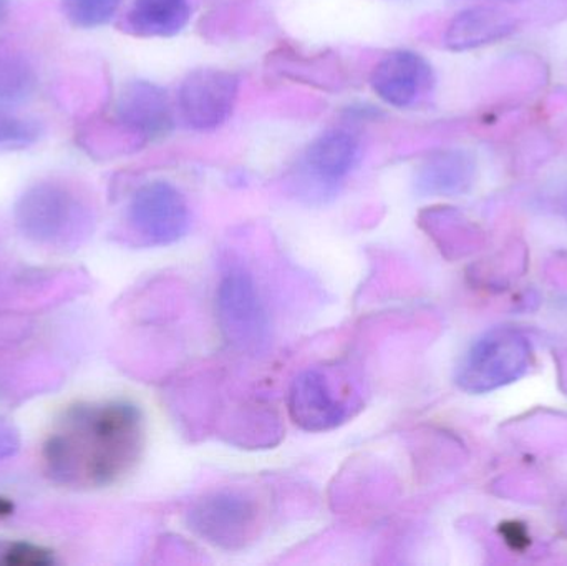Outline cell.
<instances>
[{
	"mask_svg": "<svg viewBox=\"0 0 567 566\" xmlns=\"http://www.w3.org/2000/svg\"><path fill=\"white\" fill-rule=\"evenodd\" d=\"M142 412L125 401L76 405L43 449L49 474L73 487H105L128 474L142 454Z\"/></svg>",
	"mask_w": 567,
	"mask_h": 566,
	"instance_id": "cell-1",
	"label": "cell"
},
{
	"mask_svg": "<svg viewBox=\"0 0 567 566\" xmlns=\"http://www.w3.org/2000/svg\"><path fill=\"white\" fill-rule=\"evenodd\" d=\"M365 405L363 381L343 362L312 366L293 379L287 412L306 432H329L352 421Z\"/></svg>",
	"mask_w": 567,
	"mask_h": 566,
	"instance_id": "cell-2",
	"label": "cell"
},
{
	"mask_svg": "<svg viewBox=\"0 0 567 566\" xmlns=\"http://www.w3.org/2000/svg\"><path fill=\"white\" fill-rule=\"evenodd\" d=\"M17 226L23 236L45 246L79 241L92 223V209L72 182L45 178L33 183L16 206Z\"/></svg>",
	"mask_w": 567,
	"mask_h": 566,
	"instance_id": "cell-3",
	"label": "cell"
},
{
	"mask_svg": "<svg viewBox=\"0 0 567 566\" xmlns=\"http://www.w3.org/2000/svg\"><path fill=\"white\" fill-rule=\"evenodd\" d=\"M268 521L266 501L251 487L206 492L188 512L189 531L206 544L236 552L258 541Z\"/></svg>",
	"mask_w": 567,
	"mask_h": 566,
	"instance_id": "cell-4",
	"label": "cell"
},
{
	"mask_svg": "<svg viewBox=\"0 0 567 566\" xmlns=\"http://www.w3.org/2000/svg\"><path fill=\"white\" fill-rule=\"evenodd\" d=\"M533 349L523 332L496 328L483 335L456 369V384L470 394H486L512 384L532 366Z\"/></svg>",
	"mask_w": 567,
	"mask_h": 566,
	"instance_id": "cell-5",
	"label": "cell"
},
{
	"mask_svg": "<svg viewBox=\"0 0 567 566\" xmlns=\"http://www.w3.org/2000/svg\"><path fill=\"white\" fill-rule=\"evenodd\" d=\"M216 315L226 341L241 352H258L271 338L268 309L255 278L246 269L233 268L216 291Z\"/></svg>",
	"mask_w": 567,
	"mask_h": 566,
	"instance_id": "cell-6",
	"label": "cell"
},
{
	"mask_svg": "<svg viewBox=\"0 0 567 566\" xmlns=\"http://www.w3.org/2000/svg\"><path fill=\"white\" fill-rule=\"evenodd\" d=\"M126 228L143 246H169L188 235L192 212L185 195L168 182L146 183L130 199Z\"/></svg>",
	"mask_w": 567,
	"mask_h": 566,
	"instance_id": "cell-7",
	"label": "cell"
},
{
	"mask_svg": "<svg viewBox=\"0 0 567 566\" xmlns=\"http://www.w3.org/2000/svg\"><path fill=\"white\" fill-rule=\"evenodd\" d=\"M241 80L225 69H196L183 79L178 112L196 132H212L228 122L238 102Z\"/></svg>",
	"mask_w": 567,
	"mask_h": 566,
	"instance_id": "cell-8",
	"label": "cell"
},
{
	"mask_svg": "<svg viewBox=\"0 0 567 566\" xmlns=\"http://www.w3.org/2000/svg\"><path fill=\"white\" fill-rule=\"evenodd\" d=\"M373 93L393 109H413L435 86V72L429 60L413 50L386 53L370 75Z\"/></svg>",
	"mask_w": 567,
	"mask_h": 566,
	"instance_id": "cell-9",
	"label": "cell"
},
{
	"mask_svg": "<svg viewBox=\"0 0 567 566\" xmlns=\"http://www.w3.org/2000/svg\"><path fill=\"white\" fill-rule=\"evenodd\" d=\"M360 142L346 128H332L317 136L300 159V175L317 195H332L359 162Z\"/></svg>",
	"mask_w": 567,
	"mask_h": 566,
	"instance_id": "cell-10",
	"label": "cell"
},
{
	"mask_svg": "<svg viewBox=\"0 0 567 566\" xmlns=\"http://www.w3.org/2000/svg\"><path fill=\"white\" fill-rule=\"evenodd\" d=\"M112 119L142 145L168 135L175 123L168 92L148 80H135L123 86Z\"/></svg>",
	"mask_w": 567,
	"mask_h": 566,
	"instance_id": "cell-11",
	"label": "cell"
},
{
	"mask_svg": "<svg viewBox=\"0 0 567 566\" xmlns=\"http://www.w3.org/2000/svg\"><path fill=\"white\" fill-rule=\"evenodd\" d=\"M266 70L278 79L336 93L346 89L349 73L332 50L307 53L293 45H279L266 56Z\"/></svg>",
	"mask_w": 567,
	"mask_h": 566,
	"instance_id": "cell-12",
	"label": "cell"
},
{
	"mask_svg": "<svg viewBox=\"0 0 567 566\" xmlns=\"http://www.w3.org/2000/svg\"><path fill=\"white\" fill-rule=\"evenodd\" d=\"M515 30L516 19L506 10L493 6L470 7L453 17L443 42L453 52H466L499 42Z\"/></svg>",
	"mask_w": 567,
	"mask_h": 566,
	"instance_id": "cell-13",
	"label": "cell"
},
{
	"mask_svg": "<svg viewBox=\"0 0 567 566\" xmlns=\"http://www.w3.org/2000/svg\"><path fill=\"white\" fill-rule=\"evenodd\" d=\"M189 19V0H133L118 27L140 39H168L183 32Z\"/></svg>",
	"mask_w": 567,
	"mask_h": 566,
	"instance_id": "cell-14",
	"label": "cell"
},
{
	"mask_svg": "<svg viewBox=\"0 0 567 566\" xmlns=\"http://www.w3.org/2000/svg\"><path fill=\"white\" fill-rule=\"evenodd\" d=\"M475 173V162L468 153L443 150L433 153L416 169L415 188L422 195H460L472 186Z\"/></svg>",
	"mask_w": 567,
	"mask_h": 566,
	"instance_id": "cell-15",
	"label": "cell"
},
{
	"mask_svg": "<svg viewBox=\"0 0 567 566\" xmlns=\"http://www.w3.org/2000/svg\"><path fill=\"white\" fill-rule=\"evenodd\" d=\"M39 73L25 49L12 39H0V106L19 105L35 92Z\"/></svg>",
	"mask_w": 567,
	"mask_h": 566,
	"instance_id": "cell-16",
	"label": "cell"
},
{
	"mask_svg": "<svg viewBox=\"0 0 567 566\" xmlns=\"http://www.w3.org/2000/svg\"><path fill=\"white\" fill-rule=\"evenodd\" d=\"M122 0H60L63 17L75 29L92 30L115 19Z\"/></svg>",
	"mask_w": 567,
	"mask_h": 566,
	"instance_id": "cell-17",
	"label": "cell"
},
{
	"mask_svg": "<svg viewBox=\"0 0 567 566\" xmlns=\"http://www.w3.org/2000/svg\"><path fill=\"white\" fill-rule=\"evenodd\" d=\"M42 125L35 120L22 119L0 109V148H29L42 138Z\"/></svg>",
	"mask_w": 567,
	"mask_h": 566,
	"instance_id": "cell-18",
	"label": "cell"
},
{
	"mask_svg": "<svg viewBox=\"0 0 567 566\" xmlns=\"http://www.w3.org/2000/svg\"><path fill=\"white\" fill-rule=\"evenodd\" d=\"M53 564L52 554L45 548L25 542L0 541V565L45 566Z\"/></svg>",
	"mask_w": 567,
	"mask_h": 566,
	"instance_id": "cell-19",
	"label": "cell"
},
{
	"mask_svg": "<svg viewBox=\"0 0 567 566\" xmlns=\"http://www.w3.org/2000/svg\"><path fill=\"white\" fill-rule=\"evenodd\" d=\"M20 449V434L16 425L0 418V461L13 457Z\"/></svg>",
	"mask_w": 567,
	"mask_h": 566,
	"instance_id": "cell-20",
	"label": "cell"
},
{
	"mask_svg": "<svg viewBox=\"0 0 567 566\" xmlns=\"http://www.w3.org/2000/svg\"><path fill=\"white\" fill-rule=\"evenodd\" d=\"M9 17V0H0V25L6 22Z\"/></svg>",
	"mask_w": 567,
	"mask_h": 566,
	"instance_id": "cell-21",
	"label": "cell"
}]
</instances>
